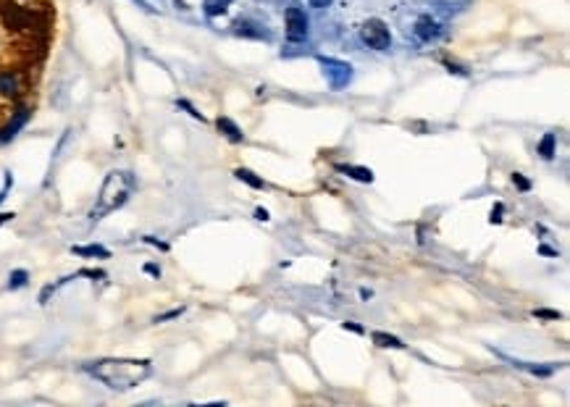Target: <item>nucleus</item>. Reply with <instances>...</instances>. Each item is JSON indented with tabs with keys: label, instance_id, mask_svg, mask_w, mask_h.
<instances>
[{
	"label": "nucleus",
	"instance_id": "f257e3e1",
	"mask_svg": "<svg viewBox=\"0 0 570 407\" xmlns=\"http://www.w3.org/2000/svg\"><path fill=\"white\" fill-rule=\"evenodd\" d=\"M84 373H90L95 381L106 383L108 389L116 391H129L134 386L150 378L153 373V363L150 360H137V358H103L95 363L81 366Z\"/></svg>",
	"mask_w": 570,
	"mask_h": 407
},
{
	"label": "nucleus",
	"instance_id": "f03ea898",
	"mask_svg": "<svg viewBox=\"0 0 570 407\" xmlns=\"http://www.w3.org/2000/svg\"><path fill=\"white\" fill-rule=\"evenodd\" d=\"M134 192V176L129 171H111L103 181V187H100V195H98V203L92 208L90 218L92 221H100L103 216L108 213L119 211L129 195Z\"/></svg>",
	"mask_w": 570,
	"mask_h": 407
},
{
	"label": "nucleus",
	"instance_id": "7ed1b4c3",
	"mask_svg": "<svg viewBox=\"0 0 570 407\" xmlns=\"http://www.w3.org/2000/svg\"><path fill=\"white\" fill-rule=\"evenodd\" d=\"M360 37H363V42H366L368 48L381 50V53L391 48L389 26L384 24L381 19H368V21H363V26H360Z\"/></svg>",
	"mask_w": 570,
	"mask_h": 407
},
{
	"label": "nucleus",
	"instance_id": "20e7f679",
	"mask_svg": "<svg viewBox=\"0 0 570 407\" xmlns=\"http://www.w3.org/2000/svg\"><path fill=\"white\" fill-rule=\"evenodd\" d=\"M284 19H286V40L302 42L308 37V16H305V11H300L297 6H289Z\"/></svg>",
	"mask_w": 570,
	"mask_h": 407
},
{
	"label": "nucleus",
	"instance_id": "39448f33",
	"mask_svg": "<svg viewBox=\"0 0 570 407\" xmlns=\"http://www.w3.org/2000/svg\"><path fill=\"white\" fill-rule=\"evenodd\" d=\"M321 64H324V74L326 79H329V84L331 87H347L352 79V69L347 64H342V61H331V58H321Z\"/></svg>",
	"mask_w": 570,
	"mask_h": 407
},
{
	"label": "nucleus",
	"instance_id": "423d86ee",
	"mask_svg": "<svg viewBox=\"0 0 570 407\" xmlns=\"http://www.w3.org/2000/svg\"><path fill=\"white\" fill-rule=\"evenodd\" d=\"M29 116H32V111L26 106H19L14 114H11V119H9V124L0 129V145H9L11 139L16 137L19 131L24 129L26 126V121H29Z\"/></svg>",
	"mask_w": 570,
	"mask_h": 407
},
{
	"label": "nucleus",
	"instance_id": "0eeeda50",
	"mask_svg": "<svg viewBox=\"0 0 570 407\" xmlns=\"http://www.w3.org/2000/svg\"><path fill=\"white\" fill-rule=\"evenodd\" d=\"M413 32H416V37L421 42H434L441 37V24L439 21H434L431 16H421L416 21V29H413Z\"/></svg>",
	"mask_w": 570,
	"mask_h": 407
},
{
	"label": "nucleus",
	"instance_id": "6e6552de",
	"mask_svg": "<svg viewBox=\"0 0 570 407\" xmlns=\"http://www.w3.org/2000/svg\"><path fill=\"white\" fill-rule=\"evenodd\" d=\"M0 95L16 100L21 95V79L16 71H0Z\"/></svg>",
	"mask_w": 570,
	"mask_h": 407
},
{
	"label": "nucleus",
	"instance_id": "1a4fd4ad",
	"mask_svg": "<svg viewBox=\"0 0 570 407\" xmlns=\"http://www.w3.org/2000/svg\"><path fill=\"white\" fill-rule=\"evenodd\" d=\"M216 124H219L221 134H224V137H226L229 142H242V139H244L242 129H239V126H236V124L231 121V119H226V116H221V119Z\"/></svg>",
	"mask_w": 570,
	"mask_h": 407
},
{
	"label": "nucleus",
	"instance_id": "9d476101",
	"mask_svg": "<svg viewBox=\"0 0 570 407\" xmlns=\"http://www.w3.org/2000/svg\"><path fill=\"white\" fill-rule=\"evenodd\" d=\"M374 344L386 347V350H405V342H402L399 336L384 334V331H374Z\"/></svg>",
	"mask_w": 570,
	"mask_h": 407
},
{
	"label": "nucleus",
	"instance_id": "9b49d317",
	"mask_svg": "<svg viewBox=\"0 0 570 407\" xmlns=\"http://www.w3.org/2000/svg\"><path fill=\"white\" fill-rule=\"evenodd\" d=\"M74 255H81V258H108V250L100 247V244H87V247H71Z\"/></svg>",
	"mask_w": 570,
	"mask_h": 407
},
{
	"label": "nucleus",
	"instance_id": "f8f14e48",
	"mask_svg": "<svg viewBox=\"0 0 570 407\" xmlns=\"http://www.w3.org/2000/svg\"><path fill=\"white\" fill-rule=\"evenodd\" d=\"M339 171H344V174H350L352 179H358V181H374V171L371 169H363V166H339Z\"/></svg>",
	"mask_w": 570,
	"mask_h": 407
},
{
	"label": "nucleus",
	"instance_id": "ddd939ff",
	"mask_svg": "<svg viewBox=\"0 0 570 407\" xmlns=\"http://www.w3.org/2000/svg\"><path fill=\"white\" fill-rule=\"evenodd\" d=\"M229 6H231V0H203V11L208 16H221V14H226Z\"/></svg>",
	"mask_w": 570,
	"mask_h": 407
},
{
	"label": "nucleus",
	"instance_id": "4468645a",
	"mask_svg": "<svg viewBox=\"0 0 570 407\" xmlns=\"http://www.w3.org/2000/svg\"><path fill=\"white\" fill-rule=\"evenodd\" d=\"M554 142H557V134H552V131L544 134V139L539 142V155H541L544 161H552L554 158Z\"/></svg>",
	"mask_w": 570,
	"mask_h": 407
},
{
	"label": "nucleus",
	"instance_id": "2eb2a0df",
	"mask_svg": "<svg viewBox=\"0 0 570 407\" xmlns=\"http://www.w3.org/2000/svg\"><path fill=\"white\" fill-rule=\"evenodd\" d=\"M234 176H236V179H239V181H244V184H250V187H255V189H263V187H266V184H263V179H258V176H255V174L250 171V169H236Z\"/></svg>",
	"mask_w": 570,
	"mask_h": 407
},
{
	"label": "nucleus",
	"instance_id": "dca6fc26",
	"mask_svg": "<svg viewBox=\"0 0 570 407\" xmlns=\"http://www.w3.org/2000/svg\"><path fill=\"white\" fill-rule=\"evenodd\" d=\"M26 284H29V273H26L24 268L11 271V276H9V289H21V286H26Z\"/></svg>",
	"mask_w": 570,
	"mask_h": 407
},
{
	"label": "nucleus",
	"instance_id": "f3484780",
	"mask_svg": "<svg viewBox=\"0 0 570 407\" xmlns=\"http://www.w3.org/2000/svg\"><path fill=\"white\" fill-rule=\"evenodd\" d=\"M513 184L518 189H521V192H529L531 189V181L526 179V176H523V174H513Z\"/></svg>",
	"mask_w": 570,
	"mask_h": 407
},
{
	"label": "nucleus",
	"instance_id": "a211bd4d",
	"mask_svg": "<svg viewBox=\"0 0 570 407\" xmlns=\"http://www.w3.org/2000/svg\"><path fill=\"white\" fill-rule=\"evenodd\" d=\"M534 316H539V318H546V321H557L560 318V313L557 310H536Z\"/></svg>",
	"mask_w": 570,
	"mask_h": 407
},
{
	"label": "nucleus",
	"instance_id": "6ab92c4d",
	"mask_svg": "<svg viewBox=\"0 0 570 407\" xmlns=\"http://www.w3.org/2000/svg\"><path fill=\"white\" fill-rule=\"evenodd\" d=\"M502 213H505V208H502V203H497L494 205V211H491V223H499V221H502Z\"/></svg>",
	"mask_w": 570,
	"mask_h": 407
},
{
	"label": "nucleus",
	"instance_id": "aec40b11",
	"mask_svg": "<svg viewBox=\"0 0 570 407\" xmlns=\"http://www.w3.org/2000/svg\"><path fill=\"white\" fill-rule=\"evenodd\" d=\"M181 316V308L179 310H171V313H163V316L155 318V323H163V321H169V318H179Z\"/></svg>",
	"mask_w": 570,
	"mask_h": 407
},
{
	"label": "nucleus",
	"instance_id": "412c9836",
	"mask_svg": "<svg viewBox=\"0 0 570 407\" xmlns=\"http://www.w3.org/2000/svg\"><path fill=\"white\" fill-rule=\"evenodd\" d=\"M310 6H316V9H326V6H331V0H310Z\"/></svg>",
	"mask_w": 570,
	"mask_h": 407
},
{
	"label": "nucleus",
	"instance_id": "4be33fe9",
	"mask_svg": "<svg viewBox=\"0 0 570 407\" xmlns=\"http://www.w3.org/2000/svg\"><path fill=\"white\" fill-rule=\"evenodd\" d=\"M344 328H350V331H355V334H363V328H360L358 323H352V321H347V323H344Z\"/></svg>",
	"mask_w": 570,
	"mask_h": 407
},
{
	"label": "nucleus",
	"instance_id": "5701e85b",
	"mask_svg": "<svg viewBox=\"0 0 570 407\" xmlns=\"http://www.w3.org/2000/svg\"><path fill=\"white\" fill-rule=\"evenodd\" d=\"M255 216H258V221H269V211H263V208H258Z\"/></svg>",
	"mask_w": 570,
	"mask_h": 407
},
{
	"label": "nucleus",
	"instance_id": "b1692460",
	"mask_svg": "<svg viewBox=\"0 0 570 407\" xmlns=\"http://www.w3.org/2000/svg\"><path fill=\"white\" fill-rule=\"evenodd\" d=\"M11 218H14V213H0V226H3V223H9Z\"/></svg>",
	"mask_w": 570,
	"mask_h": 407
},
{
	"label": "nucleus",
	"instance_id": "393cba45",
	"mask_svg": "<svg viewBox=\"0 0 570 407\" xmlns=\"http://www.w3.org/2000/svg\"><path fill=\"white\" fill-rule=\"evenodd\" d=\"M147 273H153V276H161V268H155V266H145Z\"/></svg>",
	"mask_w": 570,
	"mask_h": 407
},
{
	"label": "nucleus",
	"instance_id": "a878e982",
	"mask_svg": "<svg viewBox=\"0 0 570 407\" xmlns=\"http://www.w3.org/2000/svg\"><path fill=\"white\" fill-rule=\"evenodd\" d=\"M134 3H137V6H142V9H145V11H150V6H147L145 0H134Z\"/></svg>",
	"mask_w": 570,
	"mask_h": 407
}]
</instances>
